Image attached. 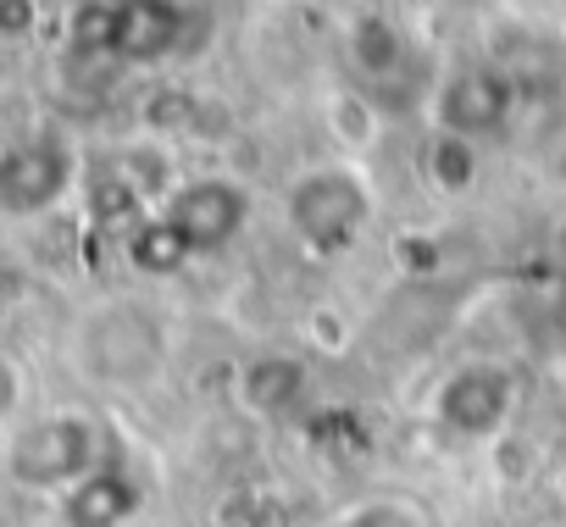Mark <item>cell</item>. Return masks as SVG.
I'll return each mask as SVG.
<instances>
[{"label":"cell","instance_id":"4","mask_svg":"<svg viewBox=\"0 0 566 527\" xmlns=\"http://www.w3.org/2000/svg\"><path fill=\"white\" fill-rule=\"evenodd\" d=\"M84 178V161L73 150V139L62 134H34V139H18L0 161V211L12 222H34V217H51Z\"/></svg>","mask_w":566,"mask_h":527},{"label":"cell","instance_id":"13","mask_svg":"<svg viewBox=\"0 0 566 527\" xmlns=\"http://www.w3.org/2000/svg\"><path fill=\"white\" fill-rule=\"evenodd\" d=\"M406 62H411V45H406L395 18H384V12L356 18V29H350V67L361 78H373V84L378 78H400Z\"/></svg>","mask_w":566,"mask_h":527},{"label":"cell","instance_id":"5","mask_svg":"<svg viewBox=\"0 0 566 527\" xmlns=\"http://www.w3.org/2000/svg\"><path fill=\"white\" fill-rule=\"evenodd\" d=\"M522 95L516 84L489 62V56H467L455 67H444V78L433 84V128L439 134H461V139H494L505 134V123L516 117Z\"/></svg>","mask_w":566,"mask_h":527},{"label":"cell","instance_id":"10","mask_svg":"<svg viewBox=\"0 0 566 527\" xmlns=\"http://www.w3.org/2000/svg\"><path fill=\"white\" fill-rule=\"evenodd\" d=\"M145 505V488L134 472H123L117 461H106L101 472H90L78 488H67L56 499V521L62 527H128Z\"/></svg>","mask_w":566,"mask_h":527},{"label":"cell","instance_id":"9","mask_svg":"<svg viewBox=\"0 0 566 527\" xmlns=\"http://www.w3.org/2000/svg\"><path fill=\"white\" fill-rule=\"evenodd\" d=\"M184 45V12L172 0H112L106 23V62L150 67Z\"/></svg>","mask_w":566,"mask_h":527},{"label":"cell","instance_id":"15","mask_svg":"<svg viewBox=\"0 0 566 527\" xmlns=\"http://www.w3.org/2000/svg\"><path fill=\"white\" fill-rule=\"evenodd\" d=\"M328 128H334L339 150H350V156L373 150V145H378V134H384L378 106H373V95H367V89H339V95H328Z\"/></svg>","mask_w":566,"mask_h":527},{"label":"cell","instance_id":"6","mask_svg":"<svg viewBox=\"0 0 566 527\" xmlns=\"http://www.w3.org/2000/svg\"><path fill=\"white\" fill-rule=\"evenodd\" d=\"M250 211H255L250 189H244L239 178H228V172H189V178H178V189L161 200V217L184 233V244H189L195 255L228 250V244L250 228Z\"/></svg>","mask_w":566,"mask_h":527},{"label":"cell","instance_id":"14","mask_svg":"<svg viewBox=\"0 0 566 527\" xmlns=\"http://www.w3.org/2000/svg\"><path fill=\"white\" fill-rule=\"evenodd\" d=\"M422 178H428L439 194H472L478 178H483V145L433 128V139H428V150H422Z\"/></svg>","mask_w":566,"mask_h":527},{"label":"cell","instance_id":"1","mask_svg":"<svg viewBox=\"0 0 566 527\" xmlns=\"http://www.w3.org/2000/svg\"><path fill=\"white\" fill-rule=\"evenodd\" d=\"M373 211H378V200L356 161H317V167L295 172L290 189H283V222L301 239V250L317 261L356 250L361 233L373 228Z\"/></svg>","mask_w":566,"mask_h":527},{"label":"cell","instance_id":"16","mask_svg":"<svg viewBox=\"0 0 566 527\" xmlns=\"http://www.w3.org/2000/svg\"><path fill=\"white\" fill-rule=\"evenodd\" d=\"M328 527H428V516H422L417 499H395V494H384V499H361V505L339 510Z\"/></svg>","mask_w":566,"mask_h":527},{"label":"cell","instance_id":"8","mask_svg":"<svg viewBox=\"0 0 566 527\" xmlns=\"http://www.w3.org/2000/svg\"><path fill=\"white\" fill-rule=\"evenodd\" d=\"M84 367L106 383H145L161 367V323L145 306H106L84 323Z\"/></svg>","mask_w":566,"mask_h":527},{"label":"cell","instance_id":"18","mask_svg":"<svg viewBox=\"0 0 566 527\" xmlns=\"http://www.w3.org/2000/svg\"><path fill=\"white\" fill-rule=\"evenodd\" d=\"M549 255L566 267V211H560V217H555V228H549Z\"/></svg>","mask_w":566,"mask_h":527},{"label":"cell","instance_id":"7","mask_svg":"<svg viewBox=\"0 0 566 527\" xmlns=\"http://www.w3.org/2000/svg\"><path fill=\"white\" fill-rule=\"evenodd\" d=\"M483 56L516 84L522 106H549L566 95V34L544 18H500L483 40Z\"/></svg>","mask_w":566,"mask_h":527},{"label":"cell","instance_id":"2","mask_svg":"<svg viewBox=\"0 0 566 527\" xmlns=\"http://www.w3.org/2000/svg\"><path fill=\"white\" fill-rule=\"evenodd\" d=\"M106 455V428L90 411H40L29 422L12 428L7 439V477L29 494H51L62 499L67 488H78L90 472H101Z\"/></svg>","mask_w":566,"mask_h":527},{"label":"cell","instance_id":"17","mask_svg":"<svg viewBox=\"0 0 566 527\" xmlns=\"http://www.w3.org/2000/svg\"><path fill=\"white\" fill-rule=\"evenodd\" d=\"M45 18V0H0V34L7 40H29Z\"/></svg>","mask_w":566,"mask_h":527},{"label":"cell","instance_id":"11","mask_svg":"<svg viewBox=\"0 0 566 527\" xmlns=\"http://www.w3.org/2000/svg\"><path fill=\"white\" fill-rule=\"evenodd\" d=\"M306 394H312V367H306V356H290V350H266V356L244 361V372H239V405L266 422L301 411Z\"/></svg>","mask_w":566,"mask_h":527},{"label":"cell","instance_id":"12","mask_svg":"<svg viewBox=\"0 0 566 527\" xmlns=\"http://www.w3.org/2000/svg\"><path fill=\"white\" fill-rule=\"evenodd\" d=\"M123 255H128V267L145 273V278H172V273H184L189 261H195V250L184 244V233H178L161 211L139 217V222L123 233Z\"/></svg>","mask_w":566,"mask_h":527},{"label":"cell","instance_id":"3","mask_svg":"<svg viewBox=\"0 0 566 527\" xmlns=\"http://www.w3.org/2000/svg\"><path fill=\"white\" fill-rule=\"evenodd\" d=\"M516 400H522L516 372L505 361H494V356H478V361H461V367H450L439 378L428 411H433L439 433H450L461 444H489V439H500L511 428Z\"/></svg>","mask_w":566,"mask_h":527}]
</instances>
